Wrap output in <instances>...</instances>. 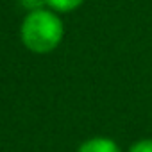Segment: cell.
<instances>
[{
    "label": "cell",
    "instance_id": "5",
    "mask_svg": "<svg viewBox=\"0 0 152 152\" xmlns=\"http://www.w3.org/2000/svg\"><path fill=\"white\" fill-rule=\"evenodd\" d=\"M22 4L31 11H36V9H41V6L47 4V2L45 0H22Z\"/></svg>",
    "mask_w": 152,
    "mask_h": 152
},
{
    "label": "cell",
    "instance_id": "4",
    "mask_svg": "<svg viewBox=\"0 0 152 152\" xmlns=\"http://www.w3.org/2000/svg\"><path fill=\"white\" fill-rule=\"evenodd\" d=\"M129 152H152V140H140L134 145H131Z\"/></svg>",
    "mask_w": 152,
    "mask_h": 152
},
{
    "label": "cell",
    "instance_id": "2",
    "mask_svg": "<svg viewBox=\"0 0 152 152\" xmlns=\"http://www.w3.org/2000/svg\"><path fill=\"white\" fill-rule=\"evenodd\" d=\"M77 152H120V148L113 140L104 138V136H97V138L84 141L77 148Z\"/></svg>",
    "mask_w": 152,
    "mask_h": 152
},
{
    "label": "cell",
    "instance_id": "1",
    "mask_svg": "<svg viewBox=\"0 0 152 152\" xmlns=\"http://www.w3.org/2000/svg\"><path fill=\"white\" fill-rule=\"evenodd\" d=\"M22 41L34 54L52 52L64 36V25L61 18L48 9L31 11L22 22Z\"/></svg>",
    "mask_w": 152,
    "mask_h": 152
},
{
    "label": "cell",
    "instance_id": "3",
    "mask_svg": "<svg viewBox=\"0 0 152 152\" xmlns=\"http://www.w3.org/2000/svg\"><path fill=\"white\" fill-rule=\"evenodd\" d=\"M47 6H50L54 11L59 13H70L73 9H77L79 6H83L84 0H45Z\"/></svg>",
    "mask_w": 152,
    "mask_h": 152
}]
</instances>
